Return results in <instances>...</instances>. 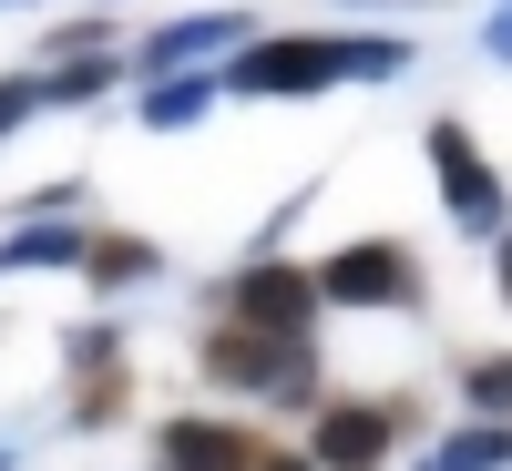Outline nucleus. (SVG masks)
I'll return each instance as SVG.
<instances>
[{"mask_svg":"<svg viewBox=\"0 0 512 471\" xmlns=\"http://www.w3.org/2000/svg\"><path fill=\"white\" fill-rule=\"evenodd\" d=\"M328 82H359V52L328 31H277V41H246L226 62V93H328Z\"/></svg>","mask_w":512,"mask_h":471,"instance_id":"1","label":"nucleus"},{"mask_svg":"<svg viewBox=\"0 0 512 471\" xmlns=\"http://www.w3.org/2000/svg\"><path fill=\"white\" fill-rule=\"evenodd\" d=\"M420 154H431V175H441V205H451V226H461V236H512V205H502V175L482 164V144L461 134L451 113L431 123V134H420Z\"/></svg>","mask_w":512,"mask_h":471,"instance_id":"2","label":"nucleus"},{"mask_svg":"<svg viewBox=\"0 0 512 471\" xmlns=\"http://www.w3.org/2000/svg\"><path fill=\"white\" fill-rule=\"evenodd\" d=\"M318 297L328 308H420V256L400 236H359L318 267Z\"/></svg>","mask_w":512,"mask_h":471,"instance_id":"3","label":"nucleus"},{"mask_svg":"<svg viewBox=\"0 0 512 471\" xmlns=\"http://www.w3.org/2000/svg\"><path fill=\"white\" fill-rule=\"evenodd\" d=\"M205 379L256 400H297L308 390V338H267V328H216L205 338Z\"/></svg>","mask_w":512,"mask_h":471,"instance_id":"4","label":"nucleus"},{"mask_svg":"<svg viewBox=\"0 0 512 471\" xmlns=\"http://www.w3.org/2000/svg\"><path fill=\"white\" fill-rule=\"evenodd\" d=\"M318 308H328V297H318V267H277V256L236 267V287H226V328H267V338H308Z\"/></svg>","mask_w":512,"mask_h":471,"instance_id":"5","label":"nucleus"},{"mask_svg":"<svg viewBox=\"0 0 512 471\" xmlns=\"http://www.w3.org/2000/svg\"><path fill=\"white\" fill-rule=\"evenodd\" d=\"M226 41H256V21H246V11H195V21L144 31L123 62H134V82H175V72H195L205 52H226Z\"/></svg>","mask_w":512,"mask_h":471,"instance_id":"6","label":"nucleus"},{"mask_svg":"<svg viewBox=\"0 0 512 471\" xmlns=\"http://www.w3.org/2000/svg\"><path fill=\"white\" fill-rule=\"evenodd\" d=\"M379 451H390V410H379V400H338V410H318V431H308L318 471H379Z\"/></svg>","mask_w":512,"mask_h":471,"instance_id":"7","label":"nucleus"},{"mask_svg":"<svg viewBox=\"0 0 512 471\" xmlns=\"http://www.w3.org/2000/svg\"><path fill=\"white\" fill-rule=\"evenodd\" d=\"M154 451H164V471H256V461H267L236 420H164Z\"/></svg>","mask_w":512,"mask_h":471,"instance_id":"8","label":"nucleus"},{"mask_svg":"<svg viewBox=\"0 0 512 471\" xmlns=\"http://www.w3.org/2000/svg\"><path fill=\"white\" fill-rule=\"evenodd\" d=\"M82 256H93V246H82V226L52 216V205H31V226L0 246V267H82Z\"/></svg>","mask_w":512,"mask_h":471,"instance_id":"9","label":"nucleus"},{"mask_svg":"<svg viewBox=\"0 0 512 471\" xmlns=\"http://www.w3.org/2000/svg\"><path fill=\"white\" fill-rule=\"evenodd\" d=\"M216 93H226V72H175V82H154V93H144V134H175V123L216 113Z\"/></svg>","mask_w":512,"mask_h":471,"instance_id":"10","label":"nucleus"},{"mask_svg":"<svg viewBox=\"0 0 512 471\" xmlns=\"http://www.w3.org/2000/svg\"><path fill=\"white\" fill-rule=\"evenodd\" d=\"M420 471H512V420H482V431H451Z\"/></svg>","mask_w":512,"mask_h":471,"instance_id":"11","label":"nucleus"},{"mask_svg":"<svg viewBox=\"0 0 512 471\" xmlns=\"http://www.w3.org/2000/svg\"><path fill=\"white\" fill-rule=\"evenodd\" d=\"M41 103H52V93H41V72H0V144H11Z\"/></svg>","mask_w":512,"mask_h":471,"instance_id":"12","label":"nucleus"},{"mask_svg":"<svg viewBox=\"0 0 512 471\" xmlns=\"http://www.w3.org/2000/svg\"><path fill=\"white\" fill-rule=\"evenodd\" d=\"M144 267H154V246H144V236H103V246H93V277H103V287L144 277Z\"/></svg>","mask_w":512,"mask_h":471,"instance_id":"13","label":"nucleus"},{"mask_svg":"<svg viewBox=\"0 0 512 471\" xmlns=\"http://www.w3.org/2000/svg\"><path fill=\"white\" fill-rule=\"evenodd\" d=\"M472 410L482 420H512V359H482L472 369Z\"/></svg>","mask_w":512,"mask_h":471,"instance_id":"14","label":"nucleus"},{"mask_svg":"<svg viewBox=\"0 0 512 471\" xmlns=\"http://www.w3.org/2000/svg\"><path fill=\"white\" fill-rule=\"evenodd\" d=\"M482 52H492V62H502V72H512V0H502V11H492V21H482Z\"/></svg>","mask_w":512,"mask_h":471,"instance_id":"15","label":"nucleus"},{"mask_svg":"<svg viewBox=\"0 0 512 471\" xmlns=\"http://www.w3.org/2000/svg\"><path fill=\"white\" fill-rule=\"evenodd\" d=\"M492 287H502V308H512V236H502V256H492Z\"/></svg>","mask_w":512,"mask_h":471,"instance_id":"16","label":"nucleus"},{"mask_svg":"<svg viewBox=\"0 0 512 471\" xmlns=\"http://www.w3.org/2000/svg\"><path fill=\"white\" fill-rule=\"evenodd\" d=\"M256 471H318V461H297V451H287V461H256Z\"/></svg>","mask_w":512,"mask_h":471,"instance_id":"17","label":"nucleus"}]
</instances>
